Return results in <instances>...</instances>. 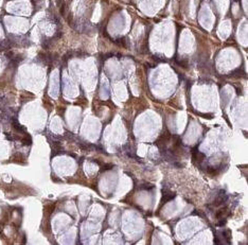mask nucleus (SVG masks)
Wrapping results in <instances>:
<instances>
[{"mask_svg": "<svg viewBox=\"0 0 248 245\" xmlns=\"http://www.w3.org/2000/svg\"><path fill=\"white\" fill-rule=\"evenodd\" d=\"M174 196H175V194H174V193H171L170 191H169V192H166V191H164V190H163V195H162V202H161V206H162V205H164V203H166V202H169L170 200H172Z\"/></svg>", "mask_w": 248, "mask_h": 245, "instance_id": "obj_1", "label": "nucleus"}]
</instances>
